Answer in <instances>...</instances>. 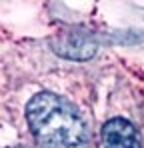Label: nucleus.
Returning a JSON list of instances; mask_svg holds the SVG:
<instances>
[{"label":"nucleus","instance_id":"7ed1b4c3","mask_svg":"<svg viewBox=\"0 0 144 148\" xmlns=\"http://www.w3.org/2000/svg\"><path fill=\"white\" fill-rule=\"evenodd\" d=\"M54 52L68 60H90L96 54V44L82 34H62L54 42Z\"/></svg>","mask_w":144,"mask_h":148},{"label":"nucleus","instance_id":"f03ea898","mask_svg":"<svg viewBox=\"0 0 144 148\" xmlns=\"http://www.w3.org/2000/svg\"><path fill=\"white\" fill-rule=\"evenodd\" d=\"M100 148H142V142L132 122L110 118L100 130Z\"/></svg>","mask_w":144,"mask_h":148},{"label":"nucleus","instance_id":"f257e3e1","mask_svg":"<svg viewBox=\"0 0 144 148\" xmlns=\"http://www.w3.org/2000/svg\"><path fill=\"white\" fill-rule=\"evenodd\" d=\"M26 120L40 148H88V128L70 102L38 92L26 104Z\"/></svg>","mask_w":144,"mask_h":148}]
</instances>
